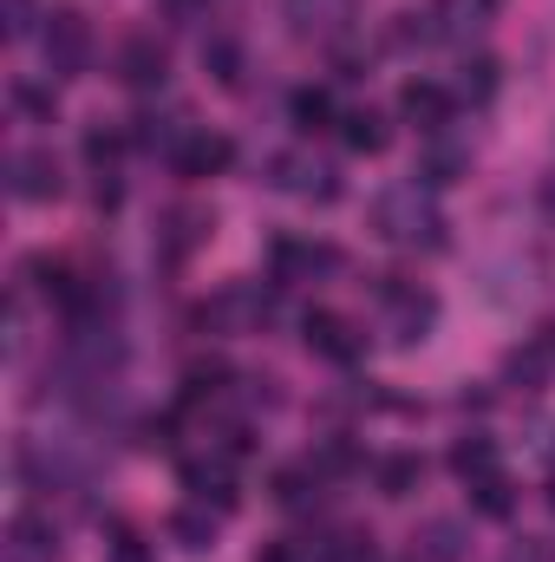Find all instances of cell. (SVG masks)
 Listing matches in <instances>:
<instances>
[{
	"instance_id": "cell-1",
	"label": "cell",
	"mask_w": 555,
	"mask_h": 562,
	"mask_svg": "<svg viewBox=\"0 0 555 562\" xmlns=\"http://www.w3.org/2000/svg\"><path fill=\"white\" fill-rule=\"evenodd\" d=\"M373 236L393 243V249H438L444 243V216H438V196H431L424 177L373 196Z\"/></svg>"
},
{
	"instance_id": "cell-2",
	"label": "cell",
	"mask_w": 555,
	"mask_h": 562,
	"mask_svg": "<svg viewBox=\"0 0 555 562\" xmlns=\"http://www.w3.org/2000/svg\"><path fill=\"white\" fill-rule=\"evenodd\" d=\"M39 59H46L53 79H79V72L92 66V26H86L79 7H53V13H46V26H39Z\"/></svg>"
},
{
	"instance_id": "cell-3",
	"label": "cell",
	"mask_w": 555,
	"mask_h": 562,
	"mask_svg": "<svg viewBox=\"0 0 555 562\" xmlns=\"http://www.w3.org/2000/svg\"><path fill=\"white\" fill-rule=\"evenodd\" d=\"M269 183L287 190V196H301V203H333L340 196V170L320 164L314 150H281V157H269Z\"/></svg>"
},
{
	"instance_id": "cell-4",
	"label": "cell",
	"mask_w": 555,
	"mask_h": 562,
	"mask_svg": "<svg viewBox=\"0 0 555 562\" xmlns=\"http://www.w3.org/2000/svg\"><path fill=\"white\" fill-rule=\"evenodd\" d=\"M229 157H236V144L223 138V132H203V125H190L183 138L170 144V170H177L183 183H209V177H223Z\"/></svg>"
},
{
	"instance_id": "cell-5",
	"label": "cell",
	"mask_w": 555,
	"mask_h": 562,
	"mask_svg": "<svg viewBox=\"0 0 555 562\" xmlns=\"http://www.w3.org/2000/svg\"><path fill=\"white\" fill-rule=\"evenodd\" d=\"M438 321V301L424 294V288H406V281H393L386 288V327H393V340L399 347H412V340H424V327Z\"/></svg>"
},
{
	"instance_id": "cell-6",
	"label": "cell",
	"mask_w": 555,
	"mask_h": 562,
	"mask_svg": "<svg viewBox=\"0 0 555 562\" xmlns=\"http://www.w3.org/2000/svg\"><path fill=\"white\" fill-rule=\"evenodd\" d=\"M424 20H431V33H438V40H451V46H471V40H477V33L497 20V0H438Z\"/></svg>"
},
{
	"instance_id": "cell-7",
	"label": "cell",
	"mask_w": 555,
	"mask_h": 562,
	"mask_svg": "<svg viewBox=\"0 0 555 562\" xmlns=\"http://www.w3.org/2000/svg\"><path fill=\"white\" fill-rule=\"evenodd\" d=\"M281 13L301 40H340L353 26V0H281Z\"/></svg>"
},
{
	"instance_id": "cell-8",
	"label": "cell",
	"mask_w": 555,
	"mask_h": 562,
	"mask_svg": "<svg viewBox=\"0 0 555 562\" xmlns=\"http://www.w3.org/2000/svg\"><path fill=\"white\" fill-rule=\"evenodd\" d=\"M7 177H13V196H20V203H53V196H59V164H53V150H13V157H7Z\"/></svg>"
},
{
	"instance_id": "cell-9",
	"label": "cell",
	"mask_w": 555,
	"mask_h": 562,
	"mask_svg": "<svg viewBox=\"0 0 555 562\" xmlns=\"http://www.w3.org/2000/svg\"><path fill=\"white\" fill-rule=\"evenodd\" d=\"M451 112H457V99H451L444 86H431V79H412V86L399 92V119L418 125V132H444Z\"/></svg>"
},
{
	"instance_id": "cell-10",
	"label": "cell",
	"mask_w": 555,
	"mask_h": 562,
	"mask_svg": "<svg viewBox=\"0 0 555 562\" xmlns=\"http://www.w3.org/2000/svg\"><path fill=\"white\" fill-rule=\"evenodd\" d=\"M183 491L196 504H216V510H236V471L223 458H190L183 464Z\"/></svg>"
},
{
	"instance_id": "cell-11",
	"label": "cell",
	"mask_w": 555,
	"mask_h": 562,
	"mask_svg": "<svg viewBox=\"0 0 555 562\" xmlns=\"http://www.w3.org/2000/svg\"><path fill=\"white\" fill-rule=\"evenodd\" d=\"M301 334H307V347H314L320 360H333V367H353V360H360V334H353L340 314H307Z\"/></svg>"
},
{
	"instance_id": "cell-12",
	"label": "cell",
	"mask_w": 555,
	"mask_h": 562,
	"mask_svg": "<svg viewBox=\"0 0 555 562\" xmlns=\"http://www.w3.org/2000/svg\"><path fill=\"white\" fill-rule=\"evenodd\" d=\"M163 72H170V59H163V46H157V40H125V46H118V79H125V86L157 92V86H163Z\"/></svg>"
},
{
	"instance_id": "cell-13",
	"label": "cell",
	"mask_w": 555,
	"mask_h": 562,
	"mask_svg": "<svg viewBox=\"0 0 555 562\" xmlns=\"http://www.w3.org/2000/svg\"><path fill=\"white\" fill-rule=\"evenodd\" d=\"M340 269V256L327 243H275V276L281 281H307V276H327Z\"/></svg>"
},
{
	"instance_id": "cell-14",
	"label": "cell",
	"mask_w": 555,
	"mask_h": 562,
	"mask_svg": "<svg viewBox=\"0 0 555 562\" xmlns=\"http://www.w3.org/2000/svg\"><path fill=\"white\" fill-rule=\"evenodd\" d=\"M340 138H347V150H366V157H380V150L393 144V125H386L373 105H360V112H340Z\"/></svg>"
},
{
	"instance_id": "cell-15",
	"label": "cell",
	"mask_w": 555,
	"mask_h": 562,
	"mask_svg": "<svg viewBox=\"0 0 555 562\" xmlns=\"http://www.w3.org/2000/svg\"><path fill=\"white\" fill-rule=\"evenodd\" d=\"M216 517H223V510L190 504V510H177V517H170V537H177L190 557H203V550H216Z\"/></svg>"
},
{
	"instance_id": "cell-16",
	"label": "cell",
	"mask_w": 555,
	"mask_h": 562,
	"mask_svg": "<svg viewBox=\"0 0 555 562\" xmlns=\"http://www.w3.org/2000/svg\"><path fill=\"white\" fill-rule=\"evenodd\" d=\"M287 112H294L301 132H327V125H333V92H327V86H301V92L287 99Z\"/></svg>"
},
{
	"instance_id": "cell-17",
	"label": "cell",
	"mask_w": 555,
	"mask_h": 562,
	"mask_svg": "<svg viewBox=\"0 0 555 562\" xmlns=\"http://www.w3.org/2000/svg\"><path fill=\"white\" fill-rule=\"evenodd\" d=\"M451 471H457L464 484L490 477V471H497V445H490V438H457V445H451Z\"/></svg>"
},
{
	"instance_id": "cell-18",
	"label": "cell",
	"mask_w": 555,
	"mask_h": 562,
	"mask_svg": "<svg viewBox=\"0 0 555 562\" xmlns=\"http://www.w3.org/2000/svg\"><path fill=\"white\" fill-rule=\"evenodd\" d=\"M471 504H477L484 517H510V510H517V484H510L503 471H490V477L471 484Z\"/></svg>"
},
{
	"instance_id": "cell-19",
	"label": "cell",
	"mask_w": 555,
	"mask_h": 562,
	"mask_svg": "<svg viewBox=\"0 0 555 562\" xmlns=\"http://www.w3.org/2000/svg\"><path fill=\"white\" fill-rule=\"evenodd\" d=\"M418 477H424V464H418L412 451H399V458H386V464H380V491H386V497H412Z\"/></svg>"
},
{
	"instance_id": "cell-20",
	"label": "cell",
	"mask_w": 555,
	"mask_h": 562,
	"mask_svg": "<svg viewBox=\"0 0 555 562\" xmlns=\"http://www.w3.org/2000/svg\"><path fill=\"white\" fill-rule=\"evenodd\" d=\"M320 562H373V537L366 530H340L320 543Z\"/></svg>"
},
{
	"instance_id": "cell-21",
	"label": "cell",
	"mask_w": 555,
	"mask_h": 562,
	"mask_svg": "<svg viewBox=\"0 0 555 562\" xmlns=\"http://www.w3.org/2000/svg\"><path fill=\"white\" fill-rule=\"evenodd\" d=\"M457 92H464V99H490V92H497V59H471L464 79H457Z\"/></svg>"
},
{
	"instance_id": "cell-22",
	"label": "cell",
	"mask_w": 555,
	"mask_h": 562,
	"mask_svg": "<svg viewBox=\"0 0 555 562\" xmlns=\"http://www.w3.org/2000/svg\"><path fill=\"white\" fill-rule=\"evenodd\" d=\"M424 543H431V562H457V557H464L457 524H431V530H424Z\"/></svg>"
},
{
	"instance_id": "cell-23",
	"label": "cell",
	"mask_w": 555,
	"mask_h": 562,
	"mask_svg": "<svg viewBox=\"0 0 555 562\" xmlns=\"http://www.w3.org/2000/svg\"><path fill=\"white\" fill-rule=\"evenodd\" d=\"M86 164H92L99 177H112V164H118V138H105V132H86Z\"/></svg>"
},
{
	"instance_id": "cell-24",
	"label": "cell",
	"mask_w": 555,
	"mask_h": 562,
	"mask_svg": "<svg viewBox=\"0 0 555 562\" xmlns=\"http://www.w3.org/2000/svg\"><path fill=\"white\" fill-rule=\"evenodd\" d=\"M105 562H157V557H150V543H138V537L125 530V537H112V543H105Z\"/></svg>"
},
{
	"instance_id": "cell-25",
	"label": "cell",
	"mask_w": 555,
	"mask_h": 562,
	"mask_svg": "<svg viewBox=\"0 0 555 562\" xmlns=\"http://www.w3.org/2000/svg\"><path fill=\"white\" fill-rule=\"evenodd\" d=\"M203 59L216 66V79H223V86H236V79H242V72H236V46H203Z\"/></svg>"
},
{
	"instance_id": "cell-26",
	"label": "cell",
	"mask_w": 555,
	"mask_h": 562,
	"mask_svg": "<svg viewBox=\"0 0 555 562\" xmlns=\"http://www.w3.org/2000/svg\"><path fill=\"white\" fill-rule=\"evenodd\" d=\"M33 33V0H7V40H26Z\"/></svg>"
},
{
	"instance_id": "cell-27",
	"label": "cell",
	"mask_w": 555,
	"mask_h": 562,
	"mask_svg": "<svg viewBox=\"0 0 555 562\" xmlns=\"http://www.w3.org/2000/svg\"><path fill=\"white\" fill-rule=\"evenodd\" d=\"M256 562H301V550H294V543H262Z\"/></svg>"
},
{
	"instance_id": "cell-28",
	"label": "cell",
	"mask_w": 555,
	"mask_h": 562,
	"mask_svg": "<svg viewBox=\"0 0 555 562\" xmlns=\"http://www.w3.org/2000/svg\"><path fill=\"white\" fill-rule=\"evenodd\" d=\"M543 210H550V223H555V177L543 183Z\"/></svg>"
},
{
	"instance_id": "cell-29",
	"label": "cell",
	"mask_w": 555,
	"mask_h": 562,
	"mask_svg": "<svg viewBox=\"0 0 555 562\" xmlns=\"http://www.w3.org/2000/svg\"><path fill=\"white\" fill-rule=\"evenodd\" d=\"M177 7H203V0H177Z\"/></svg>"
},
{
	"instance_id": "cell-30",
	"label": "cell",
	"mask_w": 555,
	"mask_h": 562,
	"mask_svg": "<svg viewBox=\"0 0 555 562\" xmlns=\"http://www.w3.org/2000/svg\"><path fill=\"white\" fill-rule=\"evenodd\" d=\"M550 504H555V484H550Z\"/></svg>"
}]
</instances>
